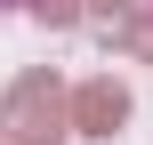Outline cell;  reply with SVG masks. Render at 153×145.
I'll use <instances>...</instances> for the list:
<instances>
[{
  "label": "cell",
  "instance_id": "3957f363",
  "mask_svg": "<svg viewBox=\"0 0 153 145\" xmlns=\"http://www.w3.org/2000/svg\"><path fill=\"white\" fill-rule=\"evenodd\" d=\"M105 32H113V40L129 48V57H145V65H153V8H121V16L105 24Z\"/></svg>",
  "mask_w": 153,
  "mask_h": 145
},
{
  "label": "cell",
  "instance_id": "277c9868",
  "mask_svg": "<svg viewBox=\"0 0 153 145\" xmlns=\"http://www.w3.org/2000/svg\"><path fill=\"white\" fill-rule=\"evenodd\" d=\"M121 8H137V0H81V16H97V24H113Z\"/></svg>",
  "mask_w": 153,
  "mask_h": 145
},
{
  "label": "cell",
  "instance_id": "5b68a950",
  "mask_svg": "<svg viewBox=\"0 0 153 145\" xmlns=\"http://www.w3.org/2000/svg\"><path fill=\"white\" fill-rule=\"evenodd\" d=\"M0 8H8V0H0Z\"/></svg>",
  "mask_w": 153,
  "mask_h": 145
},
{
  "label": "cell",
  "instance_id": "7a4b0ae2",
  "mask_svg": "<svg viewBox=\"0 0 153 145\" xmlns=\"http://www.w3.org/2000/svg\"><path fill=\"white\" fill-rule=\"evenodd\" d=\"M121 121H129V89H121L113 73L73 89V129H81V137H121Z\"/></svg>",
  "mask_w": 153,
  "mask_h": 145
},
{
  "label": "cell",
  "instance_id": "6da1fadb",
  "mask_svg": "<svg viewBox=\"0 0 153 145\" xmlns=\"http://www.w3.org/2000/svg\"><path fill=\"white\" fill-rule=\"evenodd\" d=\"M73 137V89L56 73H16L0 97V145H65Z\"/></svg>",
  "mask_w": 153,
  "mask_h": 145
}]
</instances>
